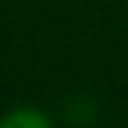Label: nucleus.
Listing matches in <instances>:
<instances>
[{"label": "nucleus", "mask_w": 128, "mask_h": 128, "mask_svg": "<svg viewBox=\"0 0 128 128\" xmlns=\"http://www.w3.org/2000/svg\"><path fill=\"white\" fill-rule=\"evenodd\" d=\"M0 128H50V121L36 109H14L0 119Z\"/></svg>", "instance_id": "1"}]
</instances>
